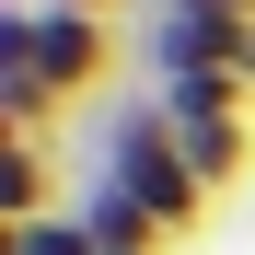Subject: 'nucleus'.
<instances>
[{
	"label": "nucleus",
	"instance_id": "f257e3e1",
	"mask_svg": "<svg viewBox=\"0 0 255 255\" xmlns=\"http://www.w3.org/2000/svg\"><path fill=\"white\" fill-rule=\"evenodd\" d=\"M105 58H116L105 12H0V128L47 139L58 105H81L105 81Z\"/></svg>",
	"mask_w": 255,
	"mask_h": 255
},
{
	"label": "nucleus",
	"instance_id": "f03ea898",
	"mask_svg": "<svg viewBox=\"0 0 255 255\" xmlns=\"http://www.w3.org/2000/svg\"><path fill=\"white\" fill-rule=\"evenodd\" d=\"M93 186L139 197L151 221H162V244H186V232L209 221V197H221V186L174 151V128H162L151 105H116V116H105V139H93Z\"/></svg>",
	"mask_w": 255,
	"mask_h": 255
},
{
	"label": "nucleus",
	"instance_id": "7ed1b4c3",
	"mask_svg": "<svg viewBox=\"0 0 255 255\" xmlns=\"http://www.w3.org/2000/svg\"><path fill=\"white\" fill-rule=\"evenodd\" d=\"M244 105H255V93H232V81H209V70H174V81L151 93V116L174 128V151L197 162L209 186H232L244 162H255V128H244Z\"/></svg>",
	"mask_w": 255,
	"mask_h": 255
},
{
	"label": "nucleus",
	"instance_id": "20e7f679",
	"mask_svg": "<svg viewBox=\"0 0 255 255\" xmlns=\"http://www.w3.org/2000/svg\"><path fill=\"white\" fill-rule=\"evenodd\" d=\"M151 58H162V81L209 70L232 93H255V23H232V12H151Z\"/></svg>",
	"mask_w": 255,
	"mask_h": 255
},
{
	"label": "nucleus",
	"instance_id": "39448f33",
	"mask_svg": "<svg viewBox=\"0 0 255 255\" xmlns=\"http://www.w3.org/2000/svg\"><path fill=\"white\" fill-rule=\"evenodd\" d=\"M151 12H232V23H255V0H151Z\"/></svg>",
	"mask_w": 255,
	"mask_h": 255
},
{
	"label": "nucleus",
	"instance_id": "423d86ee",
	"mask_svg": "<svg viewBox=\"0 0 255 255\" xmlns=\"http://www.w3.org/2000/svg\"><path fill=\"white\" fill-rule=\"evenodd\" d=\"M23 12H116V0H23Z\"/></svg>",
	"mask_w": 255,
	"mask_h": 255
}]
</instances>
